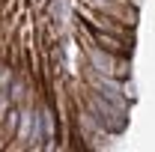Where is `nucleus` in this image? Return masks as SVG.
Wrapping results in <instances>:
<instances>
[{"instance_id": "obj_1", "label": "nucleus", "mask_w": 155, "mask_h": 152, "mask_svg": "<svg viewBox=\"0 0 155 152\" xmlns=\"http://www.w3.org/2000/svg\"><path fill=\"white\" fill-rule=\"evenodd\" d=\"M96 42L101 51H107V54H125V48H122V42L114 36H107V33H96Z\"/></svg>"}, {"instance_id": "obj_2", "label": "nucleus", "mask_w": 155, "mask_h": 152, "mask_svg": "<svg viewBox=\"0 0 155 152\" xmlns=\"http://www.w3.org/2000/svg\"><path fill=\"white\" fill-rule=\"evenodd\" d=\"M15 81V72L9 66H0V90H9V84Z\"/></svg>"}, {"instance_id": "obj_3", "label": "nucleus", "mask_w": 155, "mask_h": 152, "mask_svg": "<svg viewBox=\"0 0 155 152\" xmlns=\"http://www.w3.org/2000/svg\"><path fill=\"white\" fill-rule=\"evenodd\" d=\"M0 149H6V137L3 134H0Z\"/></svg>"}]
</instances>
